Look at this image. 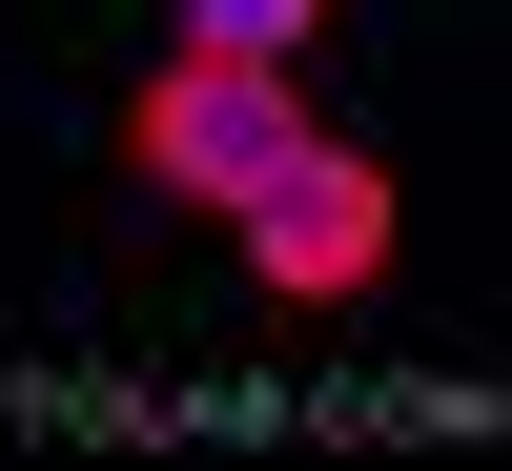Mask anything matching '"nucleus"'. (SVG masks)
<instances>
[{
    "instance_id": "1",
    "label": "nucleus",
    "mask_w": 512,
    "mask_h": 471,
    "mask_svg": "<svg viewBox=\"0 0 512 471\" xmlns=\"http://www.w3.org/2000/svg\"><path fill=\"white\" fill-rule=\"evenodd\" d=\"M287 144H308V62H205V41H164L144 103H123V164H144L164 205H246Z\"/></svg>"
},
{
    "instance_id": "2",
    "label": "nucleus",
    "mask_w": 512,
    "mask_h": 471,
    "mask_svg": "<svg viewBox=\"0 0 512 471\" xmlns=\"http://www.w3.org/2000/svg\"><path fill=\"white\" fill-rule=\"evenodd\" d=\"M226 226H246V267H267V308H349V287L390 267V164L308 123V144H287L267 185L226 205Z\"/></svg>"
},
{
    "instance_id": "3",
    "label": "nucleus",
    "mask_w": 512,
    "mask_h": 471,
    "mask_svg": "<svg viewBox=\"0 0 512 471\" xmlns=\"http://www.w3.org/2000/svg\"><path fill=\"white\" fill-rule=\"evenodd\" d=\"M185 41H205V62H308L328 0H185Z\"/></svg>"
}]
</instances>
